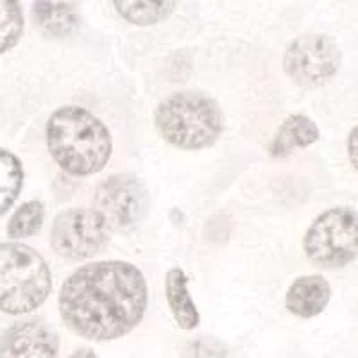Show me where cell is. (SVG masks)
<instances>
[{"instance_id": "d6986e66", "label": "cell", "mask_w": 358, "mask_h": 358, "mask_svg": "<svg viewBox=\"0 0 358 358\" xmlns=\"http://www.w3.org/2000/svg\"><path fill=\"white\" fill-rule=\"evenodd\" d=\"M69 358H99V357L92 350H79V351H76V353H73L72 357H69Z\"/></svg>"}, {"instance_id": "7a4b0ae2", "label": "cell", "mask_w": 358, "mask_h": 358, "mask_svg": "<svg viewBox=\"0 0 358 358\" xmlns=\"http://www.w3.org/2000/svg\"><path fill=\"white\" fill-rule=\"evenodd\" d=\"M47 145L57 165L73 176L101 172L113 151L108 127L79 106L54 111L47 124Z\"/></svg>"}, {"instance_id": "9c48e42d", "label": "cell", "mask_w": 358, "mask_h": 358, "mask_svg": "<svg viewBox=\"0 0 358 358\" xmlns=\"http://www.w3.org/2000/svg\"><path fill=\"white\" fill-rule=\"evenodd\" d=\"M57 335L40 319L18 321L2 334L0 358H57Z\"/></svg>"}, {"instance_id": "2e32d148", "label": "cell", "mask_w": 358, "mask_h": 358, "mask_svg": "<svg viewBox=\"0 0 358 358\" xmlns=\"http://www.w3.org/2000/svg\"><path fill=\"white\" fill-rule=\"evenodd\" d=\"M43 224V204L40 201H29L13 213L8 224V235L13 238H25L40 231Z\"/></svg>"}, {"instance_id": "8fae6325", "label": "cell", "mask_w": 358, "mask_h": 358, "mask_svg": "<svg viewBox=\"0 0 358 358\" xmlns=\"http://www.w3.org/2000/svg\"><path fill=\"white\" fill-rule=\"evenodd\" d=\"M319 140V127L312 118L305 115H292L285 118L280 129L274 134L273 142L268 145V152L273 158H285L292 155L296 149L312 145Z\"/></svg>"}, {"instance_id": "52a82bcc", "label": "cell", "mask_w": 358, "mask_h": 358, "mask_svg": "<svg viewBox=\"0 0 358 358\" xmlns=\"http://www.w3.org/2000/svg\"><path fill=\"white\" fill-rule=\"evenodd\" d=\"M342 62L338 45L322 34H305L287 49L283 65L289 78L303 88H317L330 81Z\"/></svg>"}, {"instance_id": "ac0fdd59", "label": "cell", "mask_w": 358, "mask_h": 358, "mask_svg": "<svg viewBox=\"0 0 358 358\" xmlns=\"http://www.w3.org/2000/svg\"><path fill=\"white\" fill-rule=\"evenodd\" d=\"M348 155H350L351 165L358 171V126L351 131L350 140H348Z\"/></svg>"}, {"instance_id": "277c9868", "label": "cell", "mask_w": 358, "mask_h": 358, "mask_svg": "<svg viewBox=\"0 0 358 358\" xmlns=\"http://www.w3.org/2000/svg\"><path fill=\"white\" fill-rule=\"evenodd\" d=\"M52 289L49 265L24 244H0V310L20 315L33 312Z\"/></svg>"}, {"instance_id": "5b68a950", "label": "cell", "mask_w": 358, "mask_h": 358, "mask_svg": "<svg viewBox=\"0 0 358 358\" xmlns=\"http://www.w3.org/2000/svg\"><path fill=\"white\" fill-rule=\"evenodd\" d=\"M312 264L338 268L358 257V213L350 208H331L313 220L303 241Z\"/></svg>"}, {"instance_id": "5bb4252c", "label": "cell", "mask_w": 358, "mask_h": 358, "mask_svg": "<svg viewBox=\"0 0 358 358\" xmlns=\"http://www.w3.org/2000/svg\"><path fill=\"white\" fill-rule=\"evenodd\" d=\"M24 185V169L15 155L0 149V217L8 212Z\"/></svg>"}, {"instance_id": "e0dca14e", "label": "cell", "mask_w": 358, "mask_h": 358, "mask_svg": "<svg viewBox=\"0 0 358 358\" xmlns=\"http://www.w3.org/2000/svg\"><path fill=\"white\" fill-rule=\"evenodd\" d=\"M24 31V17L17 2L0 0V54L17 45Z\"/></svg>"}, {"instance_id": "7c38bea8", "label": "cell", "mask_w": 358, "mask_h": 358, "mask_svg": "<svg viewBox=\"0 0 358 358\" xmlns=\"http://www.w3.org/2000/svg\"><path fill=\"white\" fill-rule=\"evenodd\" d=\"M188 278L179 267L171 268L165 278V296L174 321L181 330H194L199 324V312L188 294Z\"/></svg>"}, {"instance_id": "6da1fadb", "label": "cell", "mask_w": 358, "mask_h": 358, "mask_svg": "<svg viewBox=\"0 0 358 358\" xmlns=\"http://www.w3.org/2000/svg\"><path fill=\"white\" fill-rule=\"evenodd\" d=\"M147 297L140 268L127 262H95L78 268L63 283L59 313L79 337L115 341L142 321Z\"/></svg>"}, {"instance_id": "ba28073f", "label": "cell", "mask_w": 358, "mask_h": 358, "mask_svg": "<svg viewBox=\"0 0 358 358\" xmlns=\"http://www.w3.org/2000/svg\"><path fill=\"white\" fill-rule=\"evenodd\" d=\"M95 212L111 229H129L142 222L149 210V194L138 178L117 174L95 190Z\"/></svg>"}, {"instance_id": "30bf717a", "label": "cell", "mask_w": 358, "mask_h": 358, "mask_svg": "<svg viewBox=\"0 0 358 358\" xmlns=\"http://www.w3.org/2000/svg\"><path fill=\"white\" fill-rule=\"evenodd\" d=\"M331 297L330 283L319 274L301 276L289 287L285 305L290 313L301 319L315 317L328 306Z\"/></svg>"}, {"instance_id": "8992f818", "label": "cell", "mask_w": 358, "mask_h": 358, "mask_svg": "<svg viewBox=\"0 0 358 358\" xmlns=\"http://www.w3.org/2000/svg\"><path fill=\"white\" fill-rule=\"evenodd\" d=\"M110 235L111 228L95 210H69L54 220L50 244L59 257L85 260L106 248Z\"/></svg>"}, {"instance_id": "9a60e30c", "label": "cell", "mask_w": 358, "mask_h": 358, "mask_svg": "<svg viewBox=\"0 0 358 358\" xmlns=\"http://www.w3.org/2000/svg\"><path fill=\"white\" fill-rule=\"evenodd\" d=\"M118 15L134 25H152L171 17L176 2H129L117 0L115 2Z\"/></svg>"}, {"instance_id": "4fadbf2b", "label": "cell", "mask_w": 358, "mask_h": 358, "mask_svg": "<svg viewBox=\"0 0 358 358\" xmlns=\"http://www.w3.org/2000/svg\"><path fill=\"white\" fill-rule=\"evenodd\" d=\"M33 18L41 33L56 38L69 36L79 24L76 8L63 2H36L33 6Z\"/></svg>"}, {"instance_id": "3957f363", "label": "cell", "mask_w": 358, "mask_h": 358, "mask_svg": "<svg viewBox=\"0 0 358 358\" xmlns=\"http://www.w3.org/2000/svg\"><path fill=\"white\" fill-rule=\"evenodd\" d=\"M155 120L165 142L185 151L213 145L224 127L219 104L197 92L169 95L156 108Z\"/></svg>"}]
</instances>
